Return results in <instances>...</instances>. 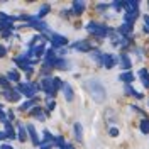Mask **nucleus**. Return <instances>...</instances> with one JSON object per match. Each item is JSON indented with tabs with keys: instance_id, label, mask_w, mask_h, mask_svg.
<instances>
[{
	"instance_id": "nucleus-3",
	"label": "nucleus",
	"mask_w": 149,
	"mask_h": 149,
	"mask_svg": "<svg viewBox=\"0 0 149 149\" xmlns=\"http://www.w3.org/2000/svg\"><path fill=\"white\" fill-rule=\"evenodd\" d=\"M86 31L95 34V36H98V37H105L109 34V29L105 27V26H102V24H97V22H90L86 26Z\"/></svg>"
},
{
	"instance_id": "nucleus-36",
	"label": "nucleus",
	"mask_w": 149,
	"mask_h": 149,
	"mask_svg": "<svg viewBox=\"0 0 149 149\" xmlns=\"http://www.w3.org/2000/svg\"><path fill=\"white\" fill-rule=\"evenodd\" d=\"M5 137H7V134L5 132H0V141H5Z\"/></svg>"
},
{
	"instance_id": "nucleus-30",
	"label": "nucleus",
	"mask_w": 149,
	"mask_h": 149,
	"mask_svg": "<svg viewBox=\"0 0 149 149\" xmlns=\"http://www.w3.org/2000/svg\"><path fill=\"white\" fill-rule=\"evenodd\" d=\"M44 139H46V141H53V136H51L47 130H44Z\"/></svg>"
},
{
	"instance_id": "nucleus-14",
	"label": "nucleus",
	"mask_w": 149,
	"mask_h": 149,
	"mask_svg": "<svg viewBox=\"0 0 149 149\" xmlns=\"http://www.w3.org/2000/svg\"><path fill=\"white\" fill-rule=\"evenodd\" d=\"M27 132H29V136H31V139H32V142H34V144H39V139H37V134H36L34 125H31V124H29V125H27Z\"/></svg>"
},
{
	"instance_id": "nucleus-37",
	"label": "nucleus",
	"mask_w": 149,
	"mask_h": 149,
	"mask_svg": "<svg viewBox=\"0 0 149 149\" xmlns=\"http://www.w3.org/2000/svg\"><path fill=\"white\" fill-rule=\"evenodd\" d=\"M144 20H146V27L149 29V15H144Z\"/></svg>"
},
{
	"instance_id": "nucleus-10",
	"label": "nucleus",
	"mask_w": 149,
	"mask_h": 149,
	"mask_svg": "<svg viewBox=\"0 0 149 149\" xmlns=\"http://www.w3.org/2000/svg\"><path fill=\"white\" fill-rule=\"evenodd\" d=\"M73 10H74V14H83V10H85V2L83 0H76V2H73Z\"/></svg>"
},
{
	"instance_id": "nucleus-29",
	"label": "nucleus",
	"mask_w": 149,
	"mask_h": 149,
	"mask_svg": "<svg viewBox=\"0 0 149 149\" xmlns=\"http://www.w3.org/2000/svg\"><path fill=\"white\" fill-rule=\"evenodd\" d=\"M142 85H144L146 88H149V74H148V76H144V78H142Z\"/></svg>"
},
{
	"instance_id": "nucleus-1",
	"label": "nucleus",
	"mask_w": 149,
	"mask_h": 149,
	"mask_svg": "<svg viewBox=\"0 0 149 149\" xmlns=\"http://www.w3.org/2000/svg\"><path fill=\"white\" fill-rule=\"evenodd\" d=\"M83 88L92 95V98L95 102H98V103L105 102V98H107V90H105V86H103L98 80H93V78L92 80H86L83 83Z\"/></svg>"
},
{
	"instance_id": "nucleus-17",
	"label": "nucleus",
	"mask_w": 149,
	"mask_h": 149,
	"mask_svg": "<svg viewBox=\"0 0 149 149\" xmlns=\"http://www.w3.org/2000/svg\"><path fill=\"white\" fill-rule=\"evenodd\" d=\"M56 68H59V70H68V68H70V63H68L66 59H63V58H58Z\"/></svg>"
},
{
	"instance_id": "nucleus-5",
	"label": "nucleus",
	"mask_w": 149,
	"mask_h": 149,
	"mask_svg": "<svg viewBox=\"0 0 149 149\" xmlns=\"http://www.w3.org/2000/svg\"><path fill=\"white\" fill-rule=\"evenodd\" d=\"M51 41H53V46H56V47L66 46V44H68V39H66L65 36H59V34H53Z\"/></svg>"
},
{
	"instance_id": "nucleus-13",
	"label": "nucleus",
	"mask_w": 149,
	"mask_h": 149,
	"mask_svg": "<svg viewBox=\"0 0 149 149\" xmlns=\"http://www.w3.org/2000/svg\"><path fill=\"white\" fill-rule=\"evenodd\" d=\"M119 78H120L124 83H127V85H130L132 81H134V74L130 73V71H124V73L119 76Z\"/></svg>"
},
{
	"instance_id": "nucleus-8",
	"label": "nucleus",
	"mask_w": 149,
	"mask_h": 149,
	"mask_svg": "<svg viewBox=\"0 0 149 149\" xmlns=\"http://www.w3.org/2000/svg\"><path fill=\"white\" fill-rule=\"evenodd\" d=\"M29 27H34V29H37V31H49L46 22H39V20H31V22H29Z\"/></svg>"
},
{
	"instance_id": "nucleus-6",
	"label": "nucleus",
	"mask_w": 149,
	"mask_h": 149,
	"mask_svg": "<svg viewBox=\"0 0 149 149\" xmlns=\"http://www.w3.org/2000/svg\"><path fill=\"white\" fill-rule=\"evenodd\" d=\"M117 63V59H115V56L113 54H103V66L107 68V70H112L113 66Z\"/></svg>"
},
{
	"instance_id": "nucleus-15",
	"label": "nucleus",
	"mask_w": 149,
	"mask_h": 149,
	"mask_svg": "<svg viewBox=\"0 0 149 149\" xmlns=\"http://www.w3.org/2000/svg\"><path fill=\"white\" fill-rule=\"evenodd\" d=\"M120 66L124 68V70H127V71L130 70V59H129V56H127V54H122L120 56Z\"/></svg>"
},
{
	"instance_id": "nucleus-23",
	"label": "nucleus",
	"mask_w": 149,
	"mask_h": 149,
	"mask_svg": "<svg viewBox=\"0 0 149 149\" xmlns=\"http://www.w3.org/2000/svg\"><path fill=\"white\" fill-rule=\"evenodd\" d=\"M47 12H49V7H47V5H44L42 9L39 10V14H37V20H39V19H41V17H44V15H46Z\"/></svg>"
},
{
	"instance_id": "nucleus-12",
	"label": "nucleus",
	"mask_w": 149,
	"mask_h": 149,
	"mask_svg": "<svg viewBox=\"0 0 149 149\" xmlns=\"http://www.w3.org/2000/svg\"><path fill=\"white\" fill-rule=\"evenodd\" d=\"M3 125H5V134H7V137L9 139H15L17 136H15V130L12 129V125H10V122H3Z\"/></svg>"
},
{
	"instance_id": "nucleus-28",
	"label": "nucleus",
	"mask_w": 149,
	"mask_h": 149,
	"mask_svg": "<svg viewBox=\"0 0 149 149\" xmlns=\"http://www.w3.org/2000/svg\"><path fill=\"white\" fill-rule=\"evenodd\" d=\"M32 105H34V102H31V100H29V102H26L24 105H22V110H27L29 107H32Z\"/></svg>"
},
{
	"instance_id": "nucleus-16",
	"label": "nucleus",
	"mask_w": 149,
	"mask_h": 149,
	"mask_svg": "<svg viewBox=\"0 0 149 149\" xmlns=\"http://www.w3.org/2000/svg\"><path fill=\"white\" fill-rule=\"evenodd\" d=\"M74 137H76L78 141L83 139V130H81V124H80V122L74 124Z\"/></svg>"
},
{
	"instance_id": "nucleus-26",
	"label": "nucleus",
	"mask_w": 149,
	"mask_h": 149,
	"mask_svg": "<svg viewBox=\"0 0 149 149\" xmlns=\"http://www.w3.org/2000/svg\"><path fill=\"white\" fill-rule=\"evenodd\" d=\"M2 109H3V107L0 105V120H2V122H7V115H5V112L2 110Z\"/></svg>"
},
{
	"instance_id": "nucleus-20",
	"label": "nucleus",
	"mask_w": 149,
	"mask_h": 149,
	"mask_svg": "<svg viewBox=\"0 0 149 149\" xmlns=\"http://www.w3.org/2000/svg\"><path fill=\"white\" fill-rule=\"evenodd\" d=\"M92 58L95 59V61H97V63H100V65H103V54L100 53V51H95V53L92 54Z\"/></svg>"
},
{
	"instance_id": "nucleus-4",
	"label": "nucleus",
	"mask_w": 149,
	"mask_h": 149,
	"mask_svg": "<svg viewBox=\"0 0 149 149\" xmlns=\"http://www.w3.org/2000/svg\"><path fill=\"white\" fill-rule=\"evenodd\" d=\"M42 88H44V92L47 93V97L51 98L56 92L54 85H53V78H44V80H42Z\"/></svg>"
},
{
	"instance_id": "nucleus-18",
	"label": "nucleus",
	"mask_w": 149,
	"mask_h": 149,
	"mask_svg": "<svg viewBox=\"0 0 149 149\" xmlns=\"http://www.w3.org/2000/svg\"><path fill=\"white\" fill-rule=\"evenodd\" d=\"M130 31H132V24H124L119 27V34H129Z\"/></svg>"
},
{
	"instance_id": "nucleus-35",
	"label": "nucleus",
	"mask_w": 149,
	"mask_h": 149,
	"mask_svg": "<svg viewBox=\"0 0 149 149\" xmlns=\"http://www.w3.org/2000/svg\"><path fill=\"white\" fill-rule=\"evenodd\" d=\"M0 149H14V148H12V146H9V144H2V146H0Z\"/></svg>"
},
{
	"instance_id": "nucleus-9",
	"label": "nucleus",
	"mask_w": 149,
	"mask_h": 149,
	"mask_svg": "<svg viewBox=\"0 0 149 149\" xmlns=\"http://www.w3.org/2000/svg\"><path fill=\"white\" fill-rule=\"evenodd\" d=\"M63 92H65L66 102H71V100H73V88H71V85L65 83V85H63Z\"/></svg>"
},
{
	"instance_id": "nucleus-27",
	"label": "nucleus",
	"mask_w": 149,
	"mask_h": 149,
	"mask_svg": "<svg viewBox=\"0 0 149 149\" xmlns=\"http://www.w3.org/2000/svg\"><path fill=\"white\" fill-rule=\"evenodd\" d=\"M109 132H110L112 137H117V136H119V129H115V127H112V129L109 130Z\"/></svg>"
},
{
	"instance_id": "nucleus-7",
	"label": "nucleus",
	"mask_w": 149,
	"mask_h": 149,
	"mask_svg": "<svg viewBox=\"0 0 149 149\" xmlns=\"http://www.w3.org/2000/svg\"><path fill=\"white\" fill-rule=\"evenodd\" d=\"M3 95H5V98H7L9 102H19V100H20V93H19L17 90H7Z\"/></svg>"
},
{
	"instance_id": "nucleus-33",
	"label": "nucleus",
	"mask_w": 149,
	"mask_h": 149,
	"mask_svg": "<svg viewBox=\"0 0 149 149\" xmlns=\"http://www.w3.org/2000/svg\"><path fill=\"white\" fill-rule=\"evenodd\" d=\"M58 54H59V58H65V56H66V51H65V49H59V51H58Z\"/></svg>"
},
{
	"instance_id": "nucleus-32",
	"label": "nucleus",
	"mask_w": 149,
	"mask_h": 149,
	"mask_svg": "<svg viewBox=\"0 0 149 149\" xmlns=\"http://www.w3.org/2000/svg\"><path fill=\"white\" fill-rule=\"evenodd\" d=\"M5 54H7V49H5L3 46H0V58H3Z\"/></svg>"
},
{
	"instance_id": "nucleus-38",
	"label": "nucleus",
	"mask_w": 149,
	"mask_h": 149,
	"mask_svg": "<svg viewBox=\"0 0 149 149\" xmlns=\"http://www.w3.org/2000/svg\"><path fill=\"white\" fill-rule=\"evenodd\" d=\"M41 149H51V146H49V144H42V146H41Z\"/></svg>"
},
{
	"instance_id": "nucleus-2",
	"label": "nucleus",
	"mask_w": 149,
	"mask_h": 149,
	"mask_svg": "<svg viewBox=\"0 0 149 149\" xmlns=\"http://www.w3.org/2000/svg\"><path fill=\"white\" fill-rule=\"evenodd\" d=\"M15 90L19 93H22L24 97H27V98H34L36 97V92L39 90V86L34 83H22V85H17Z\"/></svg>"
},
{
	"instance_id": "nucleus-22",
	"label": "nucleus",
	"mask_w": 149,
	"mask_h": 149,
	"mask_svg": "<svg viewBox=\"0 0 149 149\" xmlns=\"http://www.w3.org/2000/svg\"><path fill=\"white\" fill-rule=\"evenodd\" d=\"M141 130H142L144 134H149V120H148V119L141 122Z\"/></svg>"
},
{
	"instance_id": "nucleus-11",
	"label": "nucleus",
	"mask_w": 149,
	"mask_h": 149,
	"mask_svg": "<svg viewBox=\"0 0 149 149\" xmlns=\"http://www.w3.org/2000/svg\"><path fill=\"white\" fill-rule=\"evenodd\" d=\"M73 49H78V51H90V44H86L85 41H78V42H74L71 44Z\"/></svg>"
},
{
	"instance_id": "nucleus-31",
	"label": "nucleus",
	"mask_w": 149,
	"mask_h": 149,
	"mask_svg": "<svg viewBox=\"0 0 149 149\" xmlns=\"http://www.w3.org/2000/svg\"><path fill=\"white\" fill-rule=\"evenodd\" d=\"M148 70H139V76H141V78H144V76H148Z\"/></svg>"
},
{
	"instance_id": "nucleus-24",
	"label": "nucleus",
	"mask_w": 149,
	"mask_h": 149,
	"mask_svg": "<svg viewBox=\"0 0 149 149\" xmlns=\"http://www.w3.org/2000/svg\"><path fill=\"white\" fill-rule=\"evenodd\" d=\"M53 85H54V88L58 90V88H63V80H59V78H53Z\"/></svg>"
},
{
	"instance_id": "nucleus-25",
	"label": "nucleus",
	"mask_w": 149,
	"mask_h": 149,
	"mask_svg": "<svg viewBox=\"0 0 149 149\" xmlns=\"http://www.w3.org/2000/svg\"><path fill=\"white\" fill-rule=\"evenodd\" d=\"M0 85H2V86H5V88H9V81H7V78H5V76H0Z\"/></svg>"
},
{
	"instance_id": "nucleus-19",
	"label": "nucleus",
	"mask_w": 149,
	"mask_h": 149,
	"mask_svg": "<svg viewBox=\"0 0 149 149\" xmlns=\"http://www.w3.org/2000/svg\"><path fill=\"white\" fill-rule=\"evenodd\" d=\"M7 78H9L10 81H19V80H20V74H19L17 71H9V73H7Z\"/></svg>"
},
{
	"instance_id": "nucleus-34",
	"label": "nucleus",
	"mask_w": 149,
	"mask_h": 149,
	"mask_svg": "<svg viewBox=\"0 0 149 149\" xmlns=\"http://www.w3.org/2000/svg\"><path fill=\"white\" fill-rule=\"evenodd\" d=\"M47 109H49V110H53V109H54V102H51V100H49V102H47Z\"/></svg>"
},
{
	"instance_id": "nucleus-21",
	"label": "nucleus",
	"mask_w": 149,
	"mask_h": 149,
	"mask_svg": "<svg viewBox=\"0 0 149 149\" xmlns=\"http://www.w3.org/2000/svg\"><path fill=\"white\" fill-rule=\"evenodd\" d=\"M26 139H27L26 130H24V127H22V125H19V141H22V142H24Z\"/></svg>"
}]
</instances>
